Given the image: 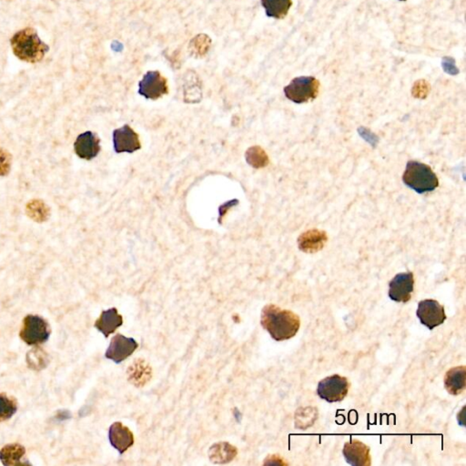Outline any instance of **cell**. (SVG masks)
Instances as JSON below:
<instances>
[{"label":"cell","mask_w":466,"mask_h":466,"mask_svg":"<svg viewBox=\"0 0 466 466\" xmlns=\"http://www.w3.org/2000/svg\"><path fill=\"white\" fill-rule=\"evenodd\" d=\"M260 323L277 342H282L295 336L301 326L298 315L284 310L277 305L268 304L263 308Z\"/></svg>","instance_id":"cell-1"},{"label":"cell","mask_w":466,"mask_h":466,"mask_svg":"<svg viewBox=\"0 0 466 466\" xmlns=\"http://www.w3.org/2000/svg\"><path fill=\"white\" fill-rule=\"evenodd\" d=\"M10 45L14 55L27 63L40 62L49 51V47L40 40L33 27L16 32L11 38Z\"/></svg>","instance_id":"cell-2"},{"label":"cell","mask_w":466,"mask_h":466,"mask_svg":"<svg viewBox=\"0 0 466 466\" xmlns=\"http://www.w3.org/2000/svg\"><path fill=\"white\" fill-rule=\"evenodd\" d=\"M404 184L419 194L431 193L439 185L437 174L428 165L410 160L403 175Z\"/></svg>","instance_id":"cell-3"},{"label":"cell","mask_w":466,"mask_h":466,"mask_svg":"<svg viewBox=\"0 0 466 466\" xmlns=\"http://www.w3.org/2000/svg\"><path fill=\"white\" fill-rule=\"evenodd\" d=\"M320 82L315 77H299L284 88V94L294 103L302 104L317 98Z\"/></svg>","instance_id":"cell-4"},{"label":"cell","mask_w":466,"mask_h":466,"mask_svg":"<svg viewBox=\"0 0 466 466\" xmlns=\"http://www.w3.org/2000/svg\"><path fill=\"white\" fill-rule=\"evenodd\" d=\"M19 335L27 345H38L49 340L51 328L49 323L40 316L27 315L24 319Z\"/></svg>","instance_id":"cell-5"},{"label":"cell","mask_w":466,"mask_h":466,"mask_svg":"<svg viewBox=\"0 0 466 466\" xmlns=\"http://www.w3.org/2000/svg\"><path fill=\"white\" fill-rule=\"evenodd\" d=\"M350 384L345 377L334 376L326 377L319 382L318 395L328 403H337L343 401L347 395Z\"/></svg>","instance_id":"cell-6"},{"label":"cell","mask_w":466,"mask_h":466,"mask_svg":"<svg viewBox=\"0 0 466 466\" xmlns=\"http://www.w3.org/2000/svg\"><path fill=\"white\" fill-rule=\"evenodd\" d=\"M169 93L167 79L159 71H149L138 83V93L145 99H158Z\"/></svg>","instance_id":"cell-7"},{"label":"cell","mask_w":466,"mask_h":466,"mask_svg":"<svg viewBox=\"0 0 466 466\" xmlns=\"http://www.w3.org/2000/svg\"><path fill=\"white\" fill-rule=\"evenodd\" d=\"M416 315L421 323L429 330L441 326L446 320L445 307L434 299H424L419 302Z\"/></svg>","instance_id":"cell-8"},{"label":"cell","mask_w":466,"mask_h":466,"mask_svg":"<svg viewBox=\"0 0 466 466\" xmlns=\"http://www.w3.org/2000/svg\"><path fill=\"white\" fill-rule=\"evenodd\" d=\"M138 347V343L133 338L116 334L112 338L109 348L105 354V357L119 365V363L126 360L127 357H130V355H132Z\"/></svg>","instance_id":"cell-9"},{"label":"cell","mask_w":466,"mask_h":466,"mask_svg":"<svg viewBox=\"0 0 466 466\" xmlns=\"http://www.w3.org/2000/svg\"><path fill=\"white\" fill-rule=\"evenodd\" d=\"M415 279L412 273H402L393 277L389 284V297L393 301L408 302L412 298Z\"/></svg>","instance_id":"cell-10"},{"label":"cell","mask_w":466,"mask_h":466,"mask_svg":"<svg viewBox=\"0 0 466 466\" xmlns=\"http://www.w3.org/2000/svg\"><path fill=\"white\" fill-rule=\"evenodd\" d=\"M113 146L116 154H133L141 148L140 138L137 133L129 126L124 125L113 132Z\"/></svg>","instance_id":"cell-11"},{"label":"cell","mask_w":466,"mask_h":466,"mask_svg":"<svg viewBox=\"0 0 466 466\" xmlns=\"http://www.w3.org/2000/svg\"><path fill=\"white\" fill-rule=\"evenodd\" d=\"M75 154L80 159L90 160L101 151V141L95 133L86 132L79 135L74 143Z\"/></svg>","instance_id":"cell-12"},{"label":"cell","mask_w":466,"mask_h":466,"mask_svg":"<svg viewBox=\"0 0 466 466\" xmlns=\"http://www.w3.org/2000/svg\"><path fill=\"white\" fill-rule=\"evenodd\" d=\"M343 454L351 465L370 466L371 464L370 448L360 441L350 440L343 447Z\"/></svg>","instance_id":"cell-13"},{"label":"cell","mask_w":466,"mask_h":466,"mask_svg":"<svg viewBox=\"0 0 466 466\" xmlns=\"http://www.w3.org/2000/svg\"><path fill=\"white\" fill-rule=\"evenodd\" d=\"M109 439L113 447L116 449L119 454H124L127 449L134 445V435L121 421H116L110 426Z\"/></svg>","instance_id":"cell-14"},{"label":"cell","mask_w":466,"mask_h":466,"mask_svg":"<svg viewBox=\"0 0 466 466\" xmlns=\"http://www.w3.org/2000/svg\"><path fill=\"white\" fill-rule=\"evenodd\" d=\"M327 241H328V235L326 232L312 229L299 236L298 247L302 252H306V254H315L323 249Z\"/></svg>","instance_id":"cell-15"},{"label":"cell","mask_w":466,"mask_h":466,"mask_svg":"<svg viewBox=\"0 0 466 466\" xmlns=\"http://www.w3.org/2000/svg\"><path fill=\"white\" fill-rule=\"evenodd\" d=\"M123 324V318L116 308L103 310L95 323V328L108 338Z\"/></svg>","instance_id":"cell-16"},{"label":"cell","mask_w":466,"mask_h":466,"mask_svg":"<svg viewBox=\"0 0 466 466\" xmlns=\"http://www.w3.org/2000/svg\"><path fill=\"white\" fill-rule=\"evenodd\" d=\"M466 368L465 366L452 368L445 374V387L450 395H461L466 387Z\"/></svg>","instance_id":"cell-17"},{"label":"cell","mask_w":466,"mask_h":466,"mask_svg":"<svg viewBox=\"0 0 466 466\" xmlns=\"http://www.w3.org/2000/svg\"><path fill=\"white\" fill-rule=\"evenodd\" d=\"M129 381L135 387H144L151 378V368L145 360H136L127 371Z\"/></svg>","instance_id":"cell-18"},{"label":"cell","mask_w":466,"mask_h":466,"mask_svg":"<svg viewBox=\"0 0 466 466\" xmlns=\"http://www.w3.org/2000/svg\"><path fill=\"white\" fill-rule=\"evenodd\" d=\"M237 454V448L229 443H214L209 450L210 461L214 464H227L232 462Z\"/></svg>","instance_id":"cell-19"},{"label":"cell","mask_w":466,"mask_h":466,"mask_svg":"<svg viewBox=\"0 0 466 466\" xmlns=\"http://www.w3.org/2000/svg\"><path fill=\"white\" fill-rule=\"evenodd\" d=\"M260 1L265 8L266 15L277 19L285 18L293 5L291 0H260Z\"/></svg>","instance_id":"cell-20"},{"label":"cell","mask_w":466,"mask_h":466,"mask_svg":"<svg viewBox=\"0 0 466 466\" xmlns=\"http://www.w3.org/2000/svg\"><path fill=\"white\" fill-rule=\"evenodd\" d=\"M26 450L23 446L15 443L4 446L0 451V460L2 464L7 466L21 465V459L23 458Z\"/></svg>","instance_id":"cell-21"},{"label":"cell","mask_w":466,"mask_h":466,"mask_svg":"<svg viewBox=\"0 0 466 466\" xmlns=\"http://www.w3.org/2000/svg\"><path fill=\"white\" fill-rule=\"evenodd\" d=\"M26 210L27 216L38 223L48 221L51 216V209L41 199H32L27 204Z\"/></svg>","instance_id":"cell-22"},{"label":"cell","mask_w":466,"mask_h":466,"mask_svg":"<svg viewBox=\"0 0 466 466\" xmlns=\"http://www.w3.org/2000/svg\"><path fill=\"white\" fill-rule=\"evenodd\" d=\"M246 160L249 165L255 169H260L268 165L269 158L265 149L259 146L249 148L246 152Z\"/></svg>","instance_id":"cell-23"},{"label":"cell","mask_w":466,"mask_h":466,"mask_svg":"<svg viewBox=\"0 0 466 466\" xmlns=\"http://www.w3.org/2000/svg\"><path fill=\"white\" fill-rule=\"evenodd\" d=\"M212 40L209 36L201 34L193 38L190 44V51L194 57H204L210 48Z\"/></svg>","instance_id":"cell-24"},{"label":"cell","mask_w":466,"mask_h":466,"mask_svg":"<svg viewBox=\"0 0 466 466\" xmlns=\"http://www.w3.org/2000/svg\"><path fill=\"white\" fill-rule=\"evenodd\" d=\"M18 406L14 399L0 393V421L8 420L16 413Z\"/></svg>","instance_id":"cell-25"},{"label":"cell","mask_w":466,"mask_h":466,"mask_svg":"<svg viewBox=\"0 0 466 466\" xmlns=\"http://www.w3.org/2000/svg\"><path fill=\"white\" fill-rule=\"evenodd\" d=\"M27 363L30 368L40 370L47 365L45 354L41 351V349H33V351L27 354Z\"/></svg>","instance_id":"cell-26"},{"label":"cell","mask_w":466,"mask_h":466,"mask_svg":"<svg viewBox=\"0 0 466 466\" xmlns=\"http://www.w3.org/2000/svg\"><path fill=\"white\" fill-rule=\"evenodd\" d=\"M429 83L424 79L418 80L415 83L412 88L413 96L416 99H426L430 93Z\"/></svg>","instance_id":"cell-27"},{"label":"cell","mask_w":466,"mask_h":466,"mask_svg":"<svg viewBox=\"0 0 466 466\" xmlns=\"http://www.w3.org/2000/svg\"><path fill=\"white\" fill-rule=\"evenodd\" d=\"M12 157L10 152L5 149L0 148V176H7L10 173Z\"/></svg>","instance_id":"cell-28"},{"label":"cell","mask_w":466,"mask_h":466,"mask_svg":"<svg viewBox=\"0 0 466 466\" xmlns=\"http://www.w3.org/2000/svg\"><path fill=\"white\" fill-rule=\"evenodd\" d=\"M442 66L443 71L449 75H457L459 73V69H457L456 60L451 57H445L443 58Z\"/></svg>","instance_id":"cell-29"},{"label":"cell","mask_w":466,"mask_h":466,"mask_svg":"<svg viewBox=\"0 0 466 466\" xmlns=\"http://www.w3.org/2000/svg\"><path fill=\"white\" fill-rule=\"evenodd\" d=\"M401 1H406V0H401Z\"/></svg>","instance_id":"cell-30"}]
</instances>
